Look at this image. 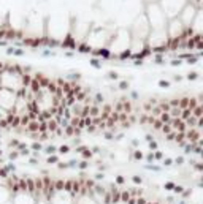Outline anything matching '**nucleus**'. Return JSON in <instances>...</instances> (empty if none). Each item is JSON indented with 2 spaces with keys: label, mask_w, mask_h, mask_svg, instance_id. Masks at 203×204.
Returning a JSON list of instances; mask_svg holds the SVG:
<instances>
[{
  "label": "nucleus",
  "mask_w": 203,
  "mask_h": 204,
  "mask_svg": "<svg viewBox=\"0 0 203 204\" xmlns=\"http://www.w3.org/2000/svg\"><path fill=\"white\" fill-rule=\"evenodd\" d=\"M187 29L184 27L179 17H172V19L167 21V25H165V33L168 37V41H176L186 33Z\"/></svg>",
  "instance_id": "f257e3e1"
},
{
  "label": "nucleus",
  "mask_w": 203,
  "mask_h": 204,
  "mask_svg": "<svg viewBox=\"0 0 203 204\" xmlns=\"http://www.w3.org/2000/svg\"><path fill=\"white\" fill-rule=\"evenodd\" d=\"M75 199L76 198L67 188H60V190L52 188L49 191V204H75Z\"/></svg>",
  "instance_id": "f03ea898"
},
{
  "label": "nucleus",
  "mask_w": 203,
  "mask_h": 204,
  "mask_svg": "<svg viewBox=\"0 0 203 204\" xmlns=\"http://www.w3.org/2000/svg\"><path fill=\"white\" fill-rule=\"evenodd\" d=\"M16 98H17V92H13V90L5 89V87H0V108H3L5 111L11 112L14 103H16Z\"/></svg>",
  "instance_id": "7ed1b4c3"
},
{
  "label": "nucleus",
  "mask_w": 203,
  "mask_h": 204,
  "mask_svg": "<svg viewBox=\"0 0 203 204\" xmlns=\"http://www.w3.org/2000/svg\"><path fill=\"white\" fill-rule=\"evenodd\" d=\"M11 204H37V198L30 193L29 190H16L11 195Z\"/></svg>",
  "instance_id": "20e7f679"
},
{
  "label": "nucleus",
  "mask_w": 203,
  "mask_h": 204,
  "mask_svg": "<svg viewBox=\"0 0 203 204\" xmlns=\"http://www.w3.org/2000/svg\"><path fill=\"white\" fill-rule=\"evenodd\" d=\"M11 195H13V191H11L10 187H7V185H0V204L8 203V201L11 199Z\"/></svg>",
  "instance_id": "39448f33"
},
{
  "label": "nucleus",
  "mask_w": 203,
  "mask_h": 204,
  "mask_svg": "<svg viewBox=\"0 0 203 204\" xmlns=\"http://www.w3.org/2000/svg\"><path fill=\"white\" fill-rule=\"evenodd\" d=\"M75 204H100V203L94 196H81L78 199H75Z\"/></svg>",
  "instance_id": "423d86ee"
},
{
  "label": "nucleus",
  "mask_w": 203,
  "mask_h": 204,
  "mask_svg": "<svg viewBox=\"0 0 203 204\" xmlns=\"http://www.w3.org/2000/svg\"><path fill=\"white\" fill-rule=\"evenodd\" d=\"M7 54H13V55H24V54H25V51H24V49L13 48V46H8V48H7Z\"/></svg>",
  "instance_id": "0eeeda50"
},
{
  "label": "nucleus",
  "mask_w": 203,
  "mask_h": 204,
  "mask_svg": "<svg viewBox=\"0 0 203 204\" xmlns=\"http://www.w3.org/2000/svg\"><path fill=\"white\" fill-rule=\"evenodd\" d=\"M45 152L48 153V155H54V153H57V147H56L54 144H49V146L45 147Z\"/></svg>",
  "instance_id": "6e6552de"
},
{
  "label": "nucleus",
  "mask_w": 203,
  "mask_h": 204,
  "mask_svg": "<svg viewBox=\"0 0 203 204\" xmlns=\"http://www.w3.org/2000/svg\"><path fill=\"white\" fill-rule=\"evenodd\" d=\"M46 163H48V165H57V163H59V157L56 155V153H54V155H48V158H46Z\"/></svg>",
  "instance_id": "1a4fd4ad"
},
{
  "label": "nucleus",
  "mask_w": 203,
  "mask_h": 204,
  "mask_svg": "<svg viewBox=\"0 0 203 204\" xmlns=\"http://www.w3.org/2000/svg\"><path fill=\"white\" fill-rule=\"evenodd\" d=\"M70 150H72V147H70L68 144H62V146L57 147V152L59 153H68Z\"/></svg>",
  "instance_id": "9d476101"
},
{
  "label": "nucleus",
  "mask_w": 203,
  "mask_h": 204,
  "mask_svg": "<svg viewBox=\"0 0 203 204\" xmlns=\"http://www.w3.org/2000/svg\"><path fill=\"white\" fill-rule=\"evenodd\" d=\"M170 120H172V117H170L168 112H160V122L162 123H170Z\"/></svg>",
  "instance_id": "9b49d317"
},
{
  "label": "nucleus",
  "mask_w": 203,
  "mask_h": 204,
  "mask_svg": "<svg viewBox=\"0 0 203 204\" xmlns=\"http://www.w3.org/2000/svg\"><path fill=\"white\" fill-rule=\"evenodd\" d=\"M30 149L33 150V152H40V150H43V144L40 143V141H35V143L30 146Z\"/></svg>",
  "instance_id": "f8f14e48"
},
{
  "label": "nucleus",
  "mask_w": 203,
  "mask_h": 204,
  "mask_svg": "<svg viewBox=\"0 0 203 204\" xmlns=\"http://www.w3.org/2000/svg\"><path fill=\"white\" fill-rule=\"evenodd\" d=\"M145 168H146V169H149V171H155V173L162 171V168H160V166H157V165H154V163H148Z\"/></svg>",
  "instance_id": "ddd939ff"
},
{
  "label": "nucleus",
  "mask_w": 203,
  "mask_h": 204,
  "mask_svg": "<svg viewBox=\"0 0 203 204\" xmlns=\"http://www.w3.org/2000/svg\"><path fill=\"white\" fill-rule=\"evenodd\" d=\"M65 78L76 81V79H81V75H79V73H76V71H72V73H68V75H65Z\"/></svg>",
  "instance_id": "4468645a"
},
{
  "label": "nucleus",
  "mask_w": 203,
  "mask_h": 204,
  "mask_svg": "<svg viewBox=\"0 0 203 204\" xmlns=\"http://www.w3.org/2000/svg\"><path fill=\"white\" fill-rule=\"evenodd\" d=\"M143 152H141V150H135L133 152V155H132V158H133V160H137V161H140V160H143Z\"/></svg>",
  "instance_id": "2eb2a0df"
},
{
  "label": "nucleus",
  "mask_w": 203,
  "mask_h": 204,
  "mask_svg": "<svg viewBox=\"0 0 203 204\" xmlns=\"http://www.w3.org/2000/svg\"><path fill=\"white\" fill-rule=\"evenodd\" d=\"M129 81H119V84H117V87H119V90H129Z\"/></svg>",
  "instance_id": "dca6fc26"
},
{
  "label": "nucleus",
  "mask_w": 203,
  "mask_h": 204,
  "mask_svg": "<svg viewBox=\"0 0 203 204\" xmlns=\"http://www.w3.org/2000/svg\"><path fill=\"white\" fill-rule=\"evenodd\" d=\"M170 85H172V82L167 81V79H160L159 81V87H162V89H168Z\"/></svg>",
  "instance_id": "f3484780"
},
{
  "label": "nucleus",
  "mask_w": 203,
  "mask_h": 204,
  "mask_svg": "<svg viewBox=\"0 0 203 204\" xmlns=\"http://www.w3.org/2000/svg\"><path fill=\"white\" fill-rule=\"evenodd\" d=\"M186 78L189 79V81H195V79H198V78H200V75H198L197 71H190L189 75L186 76Z\"/></svg>",
  "instance_id": "a211bd4d"
},
{
  "label": "nucleus",
  "mask_w": 203,
  "mask_h": 204,
  "mask_svg": "<svg viewBox=\"0 0 203 204\" xmlns=\"http://www.w3.org/2000/svg\"><path fill=\"white\" fill-rule=\"evenodd\" d=\"M89 63L92 65V67H95V68H102V62H100L98 59H90Z\"/></svg>",
  "instance_id": "6ab92c4d"
},
{
  "label": "nucleus",
  "mask_w": 203,
  "mask_h": 204,
  "mask_svg": "<svg viewBox=\"0 0 203 204\" xmlns=\"http://www.w3.org/2000/svg\"><path fill=\"white\" fill-rule=\"evenodd\" d=\"M143 158H145V160L146 161H148V163H154V153H152V152H149V153H146V155L145 157H143Z\"/></svg>",
  "instance_id": "aec40b11"
},
{
  "label": "nucleus",
  "mask_w": 203,
  "mask_h": 204,
  "mask_svg": "<svg viewBox=\"0 0 203 204\" xmlns=\"http://www.w3.org/2000/svg\"><path fill=\"white\" fill-rule=\"evenodd\" d=\"M184 161H186V158H184V157H176L175 160H173V163L178 165V166H181V165H184Z\"/></svg>",
  "instance_id": "412c9836"
},
{
  "label": "nucleus",
  "mask_w": 203,
  "mask_h": 204,
  "mask_svg": "<svg viewBox=\"0 0 203 204\" xmlns=\"http://www.w3.org/2000/svg\"><path fill=\"white\" fill-rule=\"evenodd\" d=\"M81 155H83V158H86V160H87V158H92L94 153L90 152L89 149H86V150H83V152H81Z\"/></svg>",
  "instance_id": "4be33fe9"
},
{
  "label": "nucleus",
  "mask_w": 203,
  "mask_h": 204,
  "mask_svg": "<svg viewBox=\"0 0 203 204\" xmlns=\"http://www.w3.org/2000/svg\"><path fill=\"white\" fill-rule=\"evenodd\" d=\"M108 78H110V79H113V81H116V79H119V75H117V73L116 71H113V70H111V71H108Z\"/></svg>",
  "instance_id": "5701e85b"
},
{
  "label": "nucleus",
  "mask_w": 203,
  "mask_h": 204,
  "mask_svg": "<svg viewBox=\"0 0 203 204\" xmlns=\"http://www.w3.org/2000/svg\"><path fill=\"white\" fill-rule=\"evenodd\" d=\"M76 168H79V169H86V168H89V163H87V161H78V163H76Z\"/></svg>",
  "instance_id": "b1692460"
},
{
  "label": "nucleus",
  "mask_w": 203,
  "mask_h": 204,
  "mask_svg": "<svg viewBox=\"0 0 203 204\" xmlns=\"http://www.w3.org/2000/svg\"><path fill=\"white\" fill-rule=\"evenodd\" d=\"M17 157H19V152H17V150H11L10 155H8V158H10V160L13 161V160H16Z\"/></svg>",
  "instance_id": "393cba45"
},
{
  "label": "nucleus",
  "mask_w": 203,
  "mask_h": 204,
  "mask_svg": "<svg viewBox=\"0 0 203 204\" xmlns=\"http://www.w3.org/2000/svg\"><path fill=\"white\" fill-rule=\"evenodd\" d=\"M159 146H157V141H149V150L151 152H154V150H157Z\"/></svg>",
  "instance_id": "a878e982"
},
{
  "label": "nucleus",
  "mask_w": 203,
  "mask_h": 204,
  "mask_svg": "<svg viewBox=\"0 0 203 204\" xmlns=\"http://www.w3.org/2000/svg\"><path fill=\"white\" fill-rule=\"evenodd\" d=\"M162 165H163V166H172L173 160H172V158H165V157H163V158H162Z\"/></svg>",
  "instance_id": "bb28decb"
},
{
  "label": "nucleus",
  "mask_w": 203,
  "mask_h": 204,
  "mask_svg": "<svg viewBox=\"0 0 203 204\" xmlns=\"http://www.w3.org/2000/svg\"><path fill=\"white\" fill-rule=\"evenodd\" d=\"M103 136H105V139L111 141V139L114 138V133H113V131H105V133H103Z\"/></svg>",
  "instance_id": "cd10ccee"
},
{
  "label": "nucleus",
  "mask_w": 203,
  "mask_h": 204,
  "mask_svg": "<svg viewBox=\"0 0 203 204\" xmlns=\"http://www.w3.org/2000/svg\"><path fill=\"white\" fill-rule=\"evenodd\" d=\"M175 182H165V184H163V188H165V190H173V187H175Z\"/></svg>",
  "instance_id": "c85d7f7f"
},
{
  "label": "nucleus",
  "mask_w": 203,
  "mask_h": 204,
  "mask_svg": "<svg viewBox=\"0 0 203 204\" xmlns=\"http://www.w3.org/2000/svg\"><path fill=\"white\" fill-rule=\"evenodd\" d=\"M105 101V97L102 93H95V103H103Z\"/></svg>",
  "instance_id": "c756f323"
},
{
  "label": "nucleus",
  "mask_w": 203,
  "mask_h": 204,
  "mask_svg": "<svg viewBox=\"0 0 203 204\" xmlns=\"http://www.w3.org/2000/svg\"><path fill=\"white\" fill-rule=\"evenodd\" d=\"M154 160H160L162 161V158H163V155H162V152H159V150H154Z\"/></svg>",
  "instance_id": "7c9ffc66"
},
{
  "label": "nucleus",
  "mask_w": 203,
  "mask_h": 204,
  "mask_svg": "<svg viewBox=\"0 0 203 204\" xmlns=\"http://www.w3.org/2000/svg\"><path fill=\"white\" fill-rule=\"evenodd\" d=\"M43 55H45V57H54L56 52L54 51H48V49H46V51H43Z\"/></svg>",
  "instance_id": "2f4dec72"
},
{
  "label": "nucleus",
  "mask_w": 203,
  "mask_h": 204,
  "mask_svg": "<svg viewBox=\"0 0 203 204\" xmlns=\"http://www.w3.org/2000/svg\"><path fill=\"white\" fill-rule=\"evenodd\" d=\"M181 63H182L181 59H175V60L170 62V65H172V67H178V65H181Z\"/></svg>",
  "instance_id": "473e14b6"
},
{
  "label": "nucleus",
  "mask_w": 203,
  "mask_h": 204,
  "mask_svg": "<svg viewBox=\"0 0 203 204\" xmlns=\"http://www.w3.org/2000/svg\"><path fill=\"white\" fill-rule=\"evenodd\" d=\"M173 191H175V193H182L184 188H182L181 185H175V187H173Z\"/></svg>",
  "instance_id": "72a5a7b5"
},
{
  "label": "nucleus",
  "mask_w": 203,
  "mask_h": 204,
  "mask_svg": "<svg viewBox=\"0 0 203 204\" xmlns=\"http://www.w3.org/2000/svg\"><path fill=\"white\" fill-rule=\"evenodd\" d=\"M132 180H133V184H141V182H143V179H141L140 176H133Z\"/></svg>",
  "instance_id": "f704fd0d"
},
{
  "label": "nucleus",
  "mask_w": 203,
  "mask_h": 204,
  "mask_svg": "<svg viewBox=\"0 0 203 204\" xmlns=\"http://www.w3.org/2000/svg\"><path fill=\"white\" fill-rule=\"evenodd\" d=\"M105 179V174L102 173V171H100V173H97L95 174V180H103Z\"/></svg>",
  "instance_id": "c9c22d12"
},
{
  "label": "nucleus",
  "mask_w": 203,
  "mask_h": 204,
  "mask_svg": "<svg viewBox=\"0 0 203 204\" xmlns=\"http://www.w3.org/2000/svg\"><path fill=\"white\" fill-rule=\"evenodd\" d=\"M124 182H125V179H124V177H122V176H117V177H116V184L122 185V184H124Z\"/></svg>",
  "instance_id": "e433bc0d"
},
{
  "label": "nucleus",
  "mask_w": 203,
  "mask_h": 204,
  "mask_svg": "<svg viewBox=\"0 0 203 204\" xmlns=\"http://www.w3.org/2000/svg\"><path fill=\"white\" fill-rule=\"evenodd\" d=\"M182 79H184V78H182L181 75H175V76H173V81H175V82H181Z\"/></svg>",
  "instance_id": "4c0bfd02"
},
{
  "label": "nucleus",
  "mask_w": 203,
  "mask_h": 204,
  "mask_svg": "<svg viewBox=\"0 0 203 204\" xmlns=\"http://www.w3.org/2000/svg\"><path fill=\"white\" fill-rule=\"evenodd\" d=\"M17 144H19V141H17V139H11L10 141V147H14V149H16Z\"/></svg>",
  "instance_id": "58836bf2"
},
{
  "label": "nucleus",
  "mask_w": 203,
  "mask_h": 204,
  "mask_svg": "<svg viewBox=\"0 0 203 204\" xmlns=\"http://www.w3.org/2000/svg\"><path fill=\"white\" fill-rule=\"evenodd\" d=\"M138 97H140V95H138V92H135V90H132V92H130V98L132 100H138Z\"/></svg>",
  "instance_id": "ea45409f"
},
{
  "label": "nucleus",
  "mask_w": 203,
  "mask_h": 204,
  "mask_svg": "<svg viewBox=\"0 0 203 204\" xmlns=\"http://www.w3.org/2000/svg\"><path fill=\"white\" fill-rule=\"evenodd\" d=\"M57 166L60 168V169H67V168H70L68 163H57Z\"/></svg>",
  "instance_id": "a19ab883"
},
{
  "label": "nucleus",
  "mask_w": 203,
  "mask_h": 204,
  "mask_svg": "<svg viewBox=\"0 0 203 204\" xmlns=\"http://www.w3.org/2000/svg\"><path fill=\"white\" fill-rule=\"evenodd\" d=\"M145 139H146V141H148V143H149V141H154V136H152V135H151V133H148V135H146V136H145Z\"/></svg>",
  "instance_id": "79ce46f5"
},
{
  "label": "nucleus",
  "mask_w": 203,
  "mask_h": 204,
  "mask_svg": "<svg viewBox=\"0 0 203 204\" xmlns=\"http://www.w3.org/2000/svg\"><path fill=\"white\" fill-rule=\"evenodd\" d=\"M79 144H81V139H79V138H75V139H73V146H79Z\"/></svg>",
  "instance_id": "37998d69"
},
{
  "label": "nucleus",
  "mask_w": 203,
  "mask_h": 204,
  "mask_svg": "<svg viewBox=\"0 0 203 204\" xmlns=\"http://www.w3.org/2000/svg\"><path fill=\"white\" fill-rule=\"evenodd\" d=\"M29 163H30V165H38V158H35V157H33V158L29 160Z\"/></svg>",
  "instance_id": "c03bdc74"
},
{
  "label": "nucleus",
  "mask_w": 203,
  "mask_h": 204,
  "mask_svg": "<svg viewBox=\"0 0 203 204\" xmlns=\"http://www.w3.org/2000/svg\"><path fill=\"white\" fill-rule=\"evenodd\" d=\"M138 144H140V141H138V139H133V141H132V146H133V147H138Z\"/></svg>",
  "instance_id": "a18cd8bd"
},
{
  "label": "nucleus",
  "mask_w": 203,
  "mask_h": 204,
  "mask_svg": "<svg viewBox=\"0 0 203 204\" xmlns=\"http://www.w3.org/2000/svg\"><path fill=\"white\" fill-rule=\"evenodd\" d=\"M0 46H8V41L2 40V41H0Z\"/></svg>",
  "instance_id": "49530a36"
},
{
  "label": "nucleus",
  "mask_w": 203,
  "mask_h": 204,
  "mask_svg": "<svg viewBox=\"0 0 203 204\" xmlns=\"http://www.w3.org/2000/svg\"><path fill=\"white\" fill-rule=\"evenodd\" d=\"M65 55H67V57H73L75 54H73V52H65Z\"/></svg>",
  "instance_id": "de8ad7c7"
},
{
  "label": "nucleus",
  "mask_w": 203,
  "mask_h": 204,
  "mask_svg": "<svg viewBox=\"0 0 203 204\" xmlns=\"http://www.w3.org/2000/svg\"><path fill=\"white\" fill-rule=\"evenodd\" d=\"M2 155H3V150H2V149H0V157H2Z\"/></svg>",
  "instance_id": "09e8293b"
},
{
  "label": "nucleus",
  "mask_w": 203,
  "mask_h": 204,
  "mask_svg": "<svg viewBox=\"0 0 203 204\" xmlns=\"http://www.w3.org/2000/svg\"><path fill=\"white\" fill-rule=\"evenodd\" d=\"M5 204H11V203H10V201H8V203H5Z\"/></svg>",
  "instance_id": "8fccbe9b"
}]
</instances>
